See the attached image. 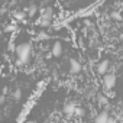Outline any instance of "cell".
Here are the masks:
<instances>
[{"label":"cell","instance_id":"1","mask_svg":"<svg viewBox=\"0 0 123 123\" xmlns=\"http://www.w3.org/2000/svg\"><path fill=\"white\" fill-rule=\"evenodd\" d=\"M15 52H16V58H18V64L26 65L32 56V45L29 42H22V43L16 45Z\"/></svg>","mask_w":123,"mask_h":123},{"label":"cell","instance_id":"2","mask_svg":"<svg viewBox=\"0 0 123 123\" xmlns=\"http://www.w3.org/2000/svg\"><path fill=\"white\" fill-rule=\"evenodd\" d=\"M52 16H54L52 7H46V9L43 10V13H42L41 19L38 20V25L42 26V28H48V26L51 25V22H52Z\"/></svg>","mask_w":123,"mask_h":123},{"label":"cell","instance_id":"3","mask_svg":"<svg viewBox=\"0 0 123 123\" xmlns=\"http://www.w3.org/2000/svg\"><path fill=\"white\" fill-rule=\"evenodd\" d=\"M103 86L106 90H111L114 86H116V75L114 74H104V78H103Z\"/></svg>","mask_w":123,"mask_h":123},{"label":"cell","instance_id":"4","mask_svg":"<svg viewBox=\"0 0 123 123\" xmlns=\"http://www.w3.org/2000/svg\"><path fill=\"white\" fill-rule=\"evenodd\" d=\"M75 109H77V103L75 101H67L62 107V111L67 114V116H74L75 113Z\"/></svg>","mask_w":123,"mask_h":123},{"label":"cell","instance_id":"5","mask_svg":"<svg viewBox=\"0 0 123 123\" xmlns=\"http://www.w3.org/2000/svg\"><path fill=\"white\" fill-rule=\"evenodd\" d=\"M62 51H64V49H62V43H61L59 41H56V42L52 45V49H51V55L58 58V56H61V55H62Z\"/></svg>","mask_w":123,"mask_h":123},{"label":"cell","instance_id":"6","mask_svg":"<svg viewBox=\"0 0 123 123\" xmlns=\"http://www.w3.org/2000/svg\"><path fill=\"white\" fill-rule=\"evenodd\" d=\"M80 71H81V64L78 62L77 59L71 58L70 59V73L71 74H78Z\"/></svg>","mask_w":123,"mask_h":123},{"label":"cell","instance_id":"7","mask_svg":"<svg viewBox=\"0 0 123 123\" xmlns=\"http://www.w3.org/2000/svg\"><path fill=\"white\" fill-rule=\"evenodd\" d=\"M109 113L106 111V110H103V111H100L97 116H96V119H94V123H107V120H109Z\"/></svg>","mask_w":123,"mask_h":123},{"label":"cell","instance_id":"8","mask_svg":"<svg viewBox=\"0 0 123 123\" xmlns=\"http://www.w3.org/2000/svg\"><path fill=\"white\" fill-rule=\"evenodd\" d=\"M109 65H110V62H109L107 59L101 61V62L98 64V67H97V73H98V74H101V75H104V74L109 71Z\"/></svg>","mask_w":123,"mask_h":123},{"label":"cell","instance_id":"9","mask_svg":"<svg viewBox=\"0 0 123 123\" xmlns=\"http://www.w3.org/2000/svg\"><path fill=\"white\" fill-rule=\"evenodd\" d=\"M36 12H38V7H36L35 5H31V6L28 7V12H26V15H28L29 18H33V16L36 15Z\"/></svg>","mask_w":123,"mask_h":123},{"label":"cell","instance_id":"10","mask_svg":"<svg viewBox=\"0 0 123 123\" xmlns=\"http://www.w3.org/2000/svg\"><path fill=\"white\" fill-rule=\"evenodd\" d=\"M25 18H26V13H25V12H16V13H15V19L19 20V22H23Z\"/></svg>","mask_w":123,"mask_h":123},{"label":"cell","instance_id":"11","mask_svg":"<svg viewBox=\"0 0 123 123\" xmlns=\"http://www.w3.org/2000/svg\"><path fill=\"white\" fill-rule=\"evenodd\" d=\"M74 114L81 117V116H84V114H86V110H84L83 107H78V106H77V109H75V113H74Z\"/></svg>","mask_w":123,"mask_h":123},{"label":"cell","instance_id":"12","mask_svg":"<svg viewBox=\"0 0 123 123\" xmlns=\"http://www.w3.org/2000/svg\"><path fill=\"white\" fill-rule=\"evenodd\" d=\"M98 103L100 104H109V98L101 94V96H98Z\"/></svg>","mask_w":123,"mask_h":123},{"label":"cell","instance_id":"13","mask_svg":"<svg viewBox=\"0 0 123 123\" xmlns=\"http://www.w3.org/2000/svg\"><path fill=\"white\" fill-rule=\"evenodd\" d=\"M113 19H116V20H120L122 19V16H120V13H117V12H111V15H110Z\"/></svg>","mask_w":123,"mask_h":123},{"label":"cell","instance_id":"14","mask_svg":"<svg viewBox=\"0 0 123 123\" xmlns=\"http://www.w3.org/2000/svg\"><path fill=\"white\" fill-rule=\"evenodd\" d=\"M49 36L45 33V32H41V33H38V39H48Z\"/></svg>","mask_w":123,"mask_h":123},{"label":"cell","instance_id":"15","mask_svg":"<svg viewBox=\"0 0 123 123\" xmlns=\"http://www.w3.org/2000/svg\"><path fill=\"white\" fill-rule=\"evenodd\" d=\"M107 123H117L114 119H111V117H109V120H107Z\"/></svg>","mask_w":123,"mask_h":123},{"label":"cell","instance_id":"16","mask_svg":"<svg viewBox=\"0 0 123 123\" xmlns=\"http://www.w3.org/2000/svg\"><path fill=\"white\" fill-rule=\"evenodd\" d=\"M61 2H65V0H61Z\"/></svg>","mask_w":123,"mask_h":123}]
</instances>
